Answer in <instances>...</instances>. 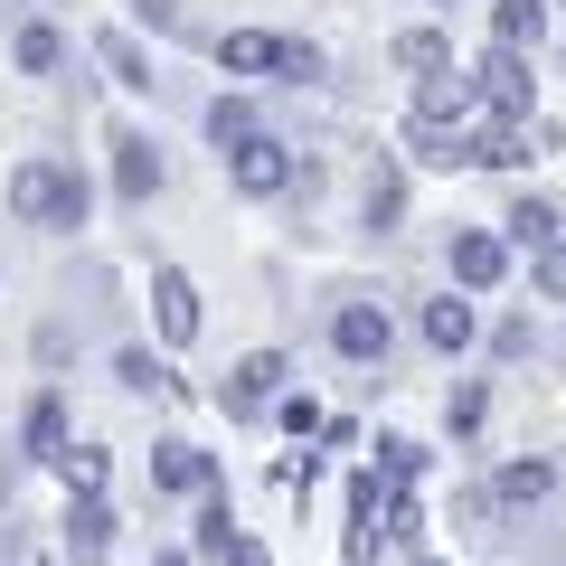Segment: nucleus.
I'll list each match as a JSON object with an SVG mask.
<instances>
[{
	"instance_id": "nucleus-1",
	"label": "nucleus",
	"mask_w": 566,
	"mask_h": 566,
	"mask_svg": "<svg viewBox=\"0 0 566 566\" xmlns=\"http://www.w3.org/2000/svg\"><path fill=\"white\" fill-rule=\"evenodd\" d=\"M85 208H95V189H85V170H76V161H57V151H29V161L10 170V218H20V227L76 237Z\"/></svg>"
},
{
	"instance_id": "nucleus-2",
	"label": "nucleus",
	"mask_w": 566,
	"mask_h": 566,
	"mask_svg": "<svg viewBox=\"0 0 566 566\" xmlns=\"http://www.w3.org/2000/svg\"><path fill=\"white\" fill-rule=\"evenodd\" d=\"M218 66H227V76L312 85V76H322V48H312V39H283V29H227V39H218Z\"/></svg>"
},
{
	"instance_id": "nucleus-3",
	"label": "nucleus",
	"mask_w": 566,
	"mask_h": 566,
	"mask_svg": "<svg viewBox=\"0 0 566 566\" xmlns=\"http://www.w3.org/2000/svg\"><path fill=\"white\" fill-rule=\"evenodd\" d=\"M283 387H293V359H283V349H245V359H227V378H218V416L227 424H274Z\"/></svg>"
},
{
	"instance_id": "nucleus-4",
	"label": "nucleus",
	"mask_w": 566,
	"mask_h": 566,
	"mask_svg": "<svg viewBox=\"0 0 566 566\" xmlns=\"http://www.w3.org/2000/svg\"><path fill=\"white\" fill-rule=\"evenodd\" d=\"M331 349H340L349 368H387V349H397V312H387L378 293H340V303H331Z\"/></svg>"
},
{
	"instance_id": "nucleus-5",
	"label": "nucleus",
	"mask_w": 566,
	"mask_h": 566,
	"mask_svg": "<svg viewBox=\"0 0 566 566\" xmlns=\"http://www.w3.org/2000/svg\"><path fill=\"white\" fill-rule=\"evenodd\" d=\"M218 161H227V189H237V199H283V189L303 180V151L283 133H255V142H237V151H218Z\"/></svg>"
},
{
	"instance_id": "nucleus-6",
	"label": "nucleus",
	"mask_w": 566,
	"mask_h": 566,
	"mask_svg": "<svg viewBox=\"0 0 566 566\" xmlns=\"http://www.w3.org/2000/svg\"><path fill=\"white\" fill-rule=\"evenodd\" d=\"M472 76H482V114H501V123H528V114H538V76H528V48L491 39Z\"/></svg>"
},
{
	"instance_id": "nucleus-7",
	"label": "nucleus",
	"mask_w": 566,
	"mask_h": 566,
	"mask_svg": "<svg viewBox=\"0 0 566 566\" xmlns=\"http://www.w3.org/2000/svg\"><path fill=\"white\" fill-rule=\"evenodd\" d=\"M416 340L434 349V359H463V349L482 340V293H463V283H444L434 303H416Z\"/></svg>"
},
{
	"instance_id": "nucleus-8",
	"label": "nucleus",
	"mask_w": 566,
	"mask_h": 566,
	"mask_svg": "<svg viewBox=\"0 0 566 566\" xmlns=\"http://www.w3.org/2000/svg\"><path fill=\"white\" fill-rule=\"evenodd\" d=\"M510 255H520V245H510L501 227H453V245H444V274L463 283V293H501V283H510Z\"/></svg>"
},
{
	"instance_id": "nucleus-9",
	"label": "nucleus",
	"mask_w": 566,
	"mask_h": 566,
	"mask_svg": "<svg viewBox=\"0 0 566 566\" xmlns=\"http://www.w3.org/2000/svg\"><path fill=\"white\" fill-rule=\"evenodd\" d=\"M151 491H170V501H208V491H227L218 482V453H199L189 434H161V444H151Z\"/></svg>"
},
{
	"instance_id": "nucleus-10",
	"label": "nucleus",
	"mask_w": 566,
	"mask_h": 566,
	"mask_svg": "<svg viewBox=\"0 0 566 566\" xmlns=\"http://www.w3.org/2000/svg\"><path fill=\"white\" fill-rule=\"evenodd\" d=\"M57 547H66V566H104L114 557V501H104V491H66Z\"/></svg>"
},
{
	"instance_id": "nucleus-11",
	"label": "nucleus",
	"mask_w": 566,
	"mask_h": 566,
	"mask_svg": "<svg viewBox=\"0 0 566 566\" xmlns=\"http://www.w3.org/2000/svg\"><path fill=\"white\" fill-rule=\"evenodd\" d=\"M199 283L180 274V264H151V331H161V349H189L199 340Z\"/></svg>"
},
{
	"instance_id": "nucleus-12",
	"label": "nucleus",
	"mask_w": 566,
	"mask_h": 566,
	"mask_svg": "<svg viewBox=\"0 0 566 566\" xmlns=\"http://www.w3.org/2000/svg\"><path fill=\"white\" fill-rule=\"evenodd\" d=\"M104 151H114V199H123V208H151V189H161V142L133 133V123H114Z\"/></svg>"
},
{
	"instance_id": "nucleus-13",
	"label": "nucleus",
	"mask_w": 566,
	"mask_h": 566,
	"mask_svg": "<svg viewBox=\"0 0 566 566\" xmlns=\"http://www.w3.org/2000/svg\"><path fill=\"white\" fill-rule=\"evenodd\" d=\"M66 444H76L66 397H57V387H39V397L20 406V463H48V472H57V453H66Z\"/></svg>"
},
{
	"instance_id": "nucleus-14",
	"label": "nucleus",
	"mask_w": 566,
	"mask_h": 566,
	"mask_svg": "<svg viewBox=\"0 0 566 566\" xmlns=\"http://www.w3.org/2000/svg\"><path fill=\"white\" fill-rule=\"evenodd\" d=\"M359 227H368V237H397V227H406V161H397V151L368 161V180H359Z\"/></svg>"
},
{
	"instance_id": "nucleus-15",
	"label": "nucleus",
	"mask_w": 566,
	"mask_h": 566,
	"mask_svg": "<svg viewBox=\"0 0 566 566\" xmlns=\"http://www.w3.org/2000/svg\"><path fill=\"white\" fill-rule=\"evenodd\" d=\"M406 114H424V123H463V114H482V76H472V66L416 76V104H406Z\"/></svg>"
},
{
	"instance_id": "nucleus-16",
	"label": "nucleus",
	"mask_w": 566,
	"mask_h": 566,
	"mask_svg": "<svg viewBox=\"0 0 566 566\" xmlns=\"http://www.w3.org/2000/svg\"><path fill=\"white\" fill-rule=\"evenodd\" d=\"M199 133L218 142V151H237V142H255V133H274V123H264V104L245 95V85H227V95H208V114H199Z\"/></svg>"
},
{
	"instance_id": "nucleus-17",
	"label": "nucleus",
	"mask_w": 566,
	"mask_h": 566,
	"mask_svg": "<svg viewBox=\"0 0 566 566\" xmlns=\"http://www.w3.org/2000/svg\"><path fill=\"white\" fill-rule=\"evenodd\" d=\"M95 66L123 85V95H151V85H161V76H151V48H142L133 29H95Z\"/></svg>"
},
{
	"instance_id": "nucleus-18",
	"label": "nucleus",
	"mask_w": 566,
	"mask_h": 566,
	"mask_svg": "<svg viewBox=\"0 0 566 566\" xmlns=\"http://www.w3.org/2000/svg\"><path fill=\"white\" fill-rule=\"evenodd\" d=\"M491 491H501V510H538V501H557V463L547 453H510L491 472Z\"/></svg>"
},
{
	"instance_id": "nucleus-19",
	"label": "nucleus",
	"mask_w": 566,
	"mask_h": 566,
	"mask_svg": "<svg viewBox=\"0 0 566 566\" xmlns=\"http://www.w3.org/2000/svg\"><path fill=\"white\" fill-rule=\"evenodd\" d=\"M501 237L520 245V255H538V245H557V237H566V218H557V199H538V189H520V199L501 208Z\"/></svg>"
},
{
	"instance_id": "nucleus-20",
	"label": "nucleus",
	"mask_w": 566,
	"mask_h": 566,
	"mask_svg": "<svg viewBox=\"0 0 566 566\" xmlns=\"http://www.w3.org/2000/svg\"><path fill=\"white\" fill-rule=\"evenodd\" d=\"M406 151H416L424 170H472V133H463V123H424V114H406Z\"/></svg>"
},
{
	"instance_id": "nucleus-21",
	"label": "nucleus",
	"mask_w": 566,
	"mask_h": 566,
	"mask_svg": "<svg viewBox=\"0 0 566 566\" xmlns=\"http://www.w3.org/2000/svg\"><path fill=\"white\" fill-rule=\"evenodd\" d=\"M189 547H199L208 566H227V557L245 547V528H237V501H227V491H208V501H199V520H189Z\"/></svg>"
},
{
	"instance_id": "nucleus-22",
	"label": "nucleus",
	"mask_w": 566,
	"mask_h": 566,
	"mask_svg": "<svg viewBox=\"0 0 566 566\" xmlns=\"http://www.w3.org/2000/svg\"><path fill=\"white\" fill-rule=\"evenodd\" d=\"M114 387H133V397H180L170 359H161V349H142V340H123V349H114Z\"/></svg>"
},
{
	"instance_id": "nucleus-23",
	"label": "nucleus",
	"mask_w": 566,
	"mask_h": 566,
	"mask_svg": "<svg viewBox=\"0 0 566 566\" xmlns=\"http://www.w3.org/2000/svg\"><path fill=\"white\" fill-rule=\"evenodd\" d=\"M10 66H20V76H57V66H66V29H57V20H20Z\"/></svg>"
},
{
	"instance_id": "nucleus-24",
	"label": "nucleus",
	"mask_w": 566,
	"mask_h": 566,
	"mask_svg": "<svg viewBox=\"0 0 566 566\" xmlns=\"http://www.w3.org/2000/svg\"><path fill=\"white\" fill-rule=\"evenodd\" d=\"M528 161V123H501L491 114L482 133H472V170H520Z\"/></svg>"
},
{
	"instance_id": "nucleus-25",
	"label": "nucleus",
	"mask_w": 566,
	"mask_h": 566,
	"mask_svg": "<svg viewBox=\"0 0 566 566\" xmlns=\"http://www.w3.org/2000/svg\"><path fill=\"white\" fill-rule=\"evenodd\" d=\"M482 416H491V378H453L444 387V434H453V444H472Z\"/></svg>"
},
{
	"instance_id": "nucleus-26",
	"label": "nucleus",
	"mask_w": 566,
	"mask_h": 566,
	"mask_svg": "<svg viewBox=\"0 0 566 566\" xmlns=\"http://www.w3.org/2000/svg\"><path fill=\"white\" fill-rule=\"evenodd\" d=\"M491 39L538 48V39H547V0H491Z\"/></svg>"
},
{
	"instance_id": "nucleus-27",
	"label": "nucleus",
	"mask_w": 566,
	"mask_h": 566,
	"mask_svg": "<svg viewBox=\"0 0 566 566\" xmlns=\"http://www.w3.org/2000/svg\"><path fill=\"white\" fill-rule=\"evenodd\" d=\"M397 66H406V76H444L453 39H444V29H397Z\"/></svg>"
},
{
	"instance_id": "nucleus-28",
	"label": "nucleus",
	"mask_w": 566,
	"mask_h": 566,
	"mask_svg": "<svg viewBox=\"0 0 566 566\" xmlns=\"http://www.w3.org/2000/svg\"><path fill=\"white\" fill-rule=\"evenodd\" d=\"M378 538H387V547H406V557L424 547V501H416V482L387 491V528H378Z\"/></svg>"
},
{
	"instance_id": "nucleus-29",
	"label": "nucleus",
	"mask_w": 566,
	"mask_h": 566,
	"mask_svg": "<svg viewBox=\"0 0 566 566\" xmlns=\"http://www.w3.org/2000/svg\"><path fill=\"white\" fill-rule=\"evenodd\" d=\"M57 482L66 491H104V482H114V453H104V444H66L57 453Z\"/></svg>"
},
{
	"instance_id": "nucleus-30",
	"label": "nucleus",
	"mask_w": 566,
	"mask_h": 566,
	"mask_svg": "<svg viewBox=\"0 0 566 566\" xmlns=\"http://www.w3.org/2000/svg\"><path fill=\"white\" fill-rule=\"evenodd\" d=\"M274 424L293 434V444H312V434H331V416H322V406L303 397V387H283V397H274Z\"/></svg>"
},
{
	"instance_id": "nucleus-31",
	"label": "nucleus",
	"mask_w": 566,
	"mask_h": 566,
	"mask_svg": "<svg viewBox=\"0 0 566 566\" xmlns=\"http://www.w3.org/2000/svg\"><path fill=\"white\" fill-rule=\"evenodd\" d=\"M482 340H491V359L510 368V359H528V349H538V322H528V312H501V322H491Z\"/></svg>"
},
{
	"instance_id": "nucleus-32",
	"label": "nucleus",
	"mask_w": 566,
	"mask_h": 566,
	"mask_svg": "<svg viewBox=\"0 0 566 566\" xmlns=\"http://www.w3.org/2000/svg\"><path fill=\"white\" fill-rule=\"evenodd\" d=\"M378 472H387V482H416V472H424V444H416V434H378Z\"/></svg>"
},
{
	"instance_id": "nucleus-33",
	"label": "nucleus",
	"mask_w": 566,
	"mask_h": 566,
	"mask_svg": "<svg viewBox=\"0 0 566 566\" xmlns=\"http://www.w3.org/2000/svg\"><path fill=\"white\" fill-rule=\"evenodd\" d=\"M528 283H538V303H566V237L528 255Z\"/></svg>"
},
{
	"instance_id": "nucleus-34",
	"label": "nucleus",
	"mask_w": 566,
	"mask_h": 566,
	"mask_svg": "<svg viewBox=\"0 0 566 566\" xmlns=\"http://www.w3.org/2000/svg\"><path fill=\"white\" fill-rule=\"evenodd\" d=\"M133 20H142V29H161V39H180V29H189V20H180V0H133Z\"/></svg>"
},
{
	"instance_id": "nucleus-35",
	"label": "nucleus",
	"mask_w": 566,
	"mask_h": 566,
	"mask_svg": "<svg viewBox=\"0 0 566 566\" xmlns=\"http://www.w3.org/2000/svg\"><path fill=\"white\" fill-rule=\"evenodd\" d=\"M312 472H322V453H293V463H274V491H293V501H303Z\"/></svg>"
},
{
	"instance_id": "nucleus-36",
	"label": "nucleus",
	"mask_w": 566,
	"mask_h": 566,
	"mask_svg": "<svg viewBox=\"0 0 566 566\" xmlns=\"http://www.w3.org/2000/svg\"><path fill=\"white\" fill-rule=\"evenodd\" d=\"M227 566H274V557H264V538H245V547H237V557H227Z\"/></svg>"
},
{
	"instance_id": "nucleus-37",
	"label": "nucleus",
	"mask_w": 566,
	"mask_h": 566,
	"mask_svg": "<svg viewBox=\"0 0 566 566\" xmlns=\"http://www.w3.org/2000/svg\"><path fill=\"white\" fill-rule=\"evenodd\" d=\"M10 491H20V463H0V510H10Z\"/></svg>"
},
{
	"instance_id": "nucleus-38",
	"label": "nucleus",
	"mask_w": 566,
	"mask_h": 566,
	"mask_svg": "<svg viewBox=\"0 0 566 566\" xmlns=\"http://www.w3.org/2000/svg\"><path fill=\"white\" fill-rule=\"evenodd\" d=\"M416 566H444V557H416Z\"/></svg>"
},
{
	"instance_id": "nucleus-39",
	"label": "nucleus",
	"mask_w": 566,
	"mask_h": 566,
	"mask_svg": "<svg viewBox=\"0 0 566 566\" xmlns=\"http://www.w3.org/2000/svg\"><path fill=\"white\" fill-rule=\"evenodd\" d=\"M434 10H453V0H434Z\"/></svg>"
}]
</instances>
